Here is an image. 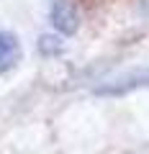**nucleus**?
I'll return each mask as SVG.
<instances>
[{"label":"nucleus","mask_w":149,"mask_h":154,"mask_svg":"<svg viewBox=\"0 0 149 154\" xmlns=\"http://www.w3.org/2000/svg\"><path fill=\"white\" fill-rule=\"evenodd\" d=\"M139 88H149V69H139V72H126L121 77H113L108 82H103L95 93L98 95H126L131 90Z\"/></svg>","instance_id":"nucleus-1"},{"label":"nucleus","mask_w":149,"mask_h":154,"mask_svg":"<svg viewBox=\"0 0 149 154\" xmlns=\"http://www.w3.org/2000/svg\"><path fill=\"white\" fill-rule=\"evenodd\" d=\"M49 18H51V26L64 36H70L80 28V13L72 0H51Z\"/></svg>","instance_id":"nucleus-2"},{"label":"nucleus","mask_w":149,"mask_h":154,"mask_svg":"<svg viewBox=\"0 0 149 154\" xmlns=\"http://www.w3.org/2000/svg\"><path fill=\"white\" fill-rule=\"evenodd\" d=\"M18 57H21V46L18 38L8 31H0V75L8 72L11 67H16Z\"/></svg>","instance_id":"nucleus-3"},{"label":"nucleus","mask_w":149,"mask_h":154,"mask_svg":"<svg viewBox=\"0 0 149 154\" xmlns=\"http://www.w3.org/2000/svg\"><path fill=\"white\" fill-rule=\"evenodd\" d=\"M141 11L147 13V16H149V0H141Z\"/></svg>","instance_id":"nucleus-4"}]
</instances>
